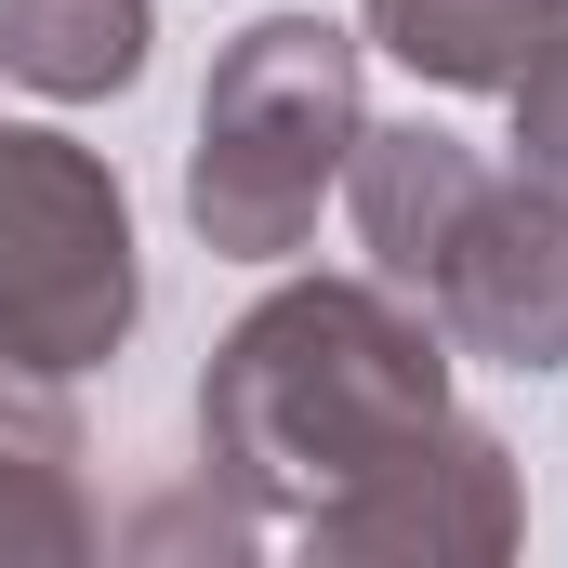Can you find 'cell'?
Instances as JSON below:
<instances>
[{"label": "cell", "mask_w": 568, "mask_h": 568, "mask_svg": "<svg viewBox=\"0 0 568 568\" xmlns=\"http://www.w3.org/2000/svg\"><path fill=\"white\" fill-rule=\"evenodd\" d=\"M133 199L93 145L67 133H13L0 120V357L40 384H80L133 344Z\"/></svg>", "instance_id": "cell-4"}, {"label": "cell", "mask_w": 568, "mask_h": 568, "mask_svg": "<svg viewBox=\"0 0 568 568\" xmlns=\"http://www.w3.org/2000/svg\"><path fill=\"white\" fill-rule=\"evenodd\" d=\"M516 172L568 199V40L529 67V80H516Z\"/></svg>", "instance_id": "cell-9"}, {"label": "cell", "mask_w": 568, "mask_h": 568, "mask_svg": "<svg viewBox=\"0 0 568 568\" xmlns=\"http://www.w3.org/2000/svg\"><path fill=\"white\" fill-rule=\"evenodd\" d=\"M0 67L53 106L145 80V0H0Z\"/></svg>", "instance_id": "cell-8"}, {"label": "cell", "mask_w": 568, "mask_h": 568, "mask_svg": "<svg viewBox=\"0 0 568 568\" xmlns=\"http://www.w3.org/2000/svg\"><path fill=\"white\" fill-rule=\"evenodd\" d=\"M436 424H449V331L397 278H291L199 371V476H225L265 516V542H304Z\"/></svg>", "instance_id": "cell-1"}, {"label": "cell", "mask_w": 568, "mask_h": 568, "mask_svg": "<svg viewBox=\"0 0 568 568\" xmlns=\"http://www.w3.org/2000/svg\"><path fill=\"white\" fill-rule=\"evenodd\" d=\"M357 40L331 13H252L199 93V145H185V225L239 265H278L317 239V199L357 159Z\"/></svg>", "instance_id": "cell-3"}, {"label": "cell", "mask_w": 568, "mask_h": 568, "mask_svg": "<svg viewBox=\"0 0 568 568\" xmlns=\"http://www.w3.org/2000/svg\"><path fill=\"white\" fill-rule=\"evenodd\" d=\"M503 542H516V463L463 410L304 529V556H503Z\"/></svg>", "instance_id": "cell-5"}, {"label": "cell", "mask_w": 568, "mask_h": 568, "mask_svg": "<svg viewBox=\"0 0 568 568\" xmlns=\"http://www.w3.org/2000/svg\"><path fill=\"white\" fill-rule=\"evenodd\" d=\"M344 199H357L371 265L410 291L463 357L568 371V199L556 185L489 172L436 120H397V133H357Z\"/></svg>", "instance_id": "cell-2"}, {"label": "cell", "mask_w": 568, "mask_h": 568, "mask_svg": "<svg viewBox=\"0 0 568 568\" xmlns=\"http://www.w3.org/2000/svg\"><path fill=\"white\" fill-rule=\"evenodd\" d=\"M0 556H93L80 503V410L0 357Z\"/></svg>", "instance_id": "cell-7"}, {"label": "cell", "mask_w": 568, "mask_h": 568, "mask_svg": "<svg viewBox=\"0 0 568 568\" xmlns=\"http://www.w3.org/2000/svg\"><path fill=\"white\" fill-rule=\"evenodd\" d=\"M371 40L436 93H516L568 40V0H371Z\"/></svg>", "instance_id": "cell-6"}]
</instances>
